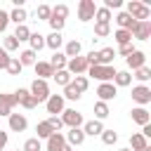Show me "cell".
<instances>
[{"mask_svg": "<svg viewBox=\"0 0 151 151\" xmlns=\"http://www.w3.org/2000/svg\"><path fill=\"white\" fill-rule=\"evenodd\" d=\"M125 12H127L134 21H149V17H151V7H146L142 0H130Z\"/></svg>", "mask_w": 151, "mask_h": 151, "instance_id": "obj_1", "label": "cell"}, {"mask_svg": "<svg viewBox=\"0 0 151 151\" xmlns=\"http://www.w3.org/2000/svg\"><path fill=\"white\" fill-rule=\"evenodd\" d=\"M87 76L99 80V83H113V76H116V68L113 66H90L87 68Z\"/></svg>", "mask_w": 151, "mask_h": 151, "instance_id": "obj_2", "label": "cell"}, {"mask_svg": "<svg viewBox=\"0 0 151 151\" xmlns=\"http://www.w3.org/2000/svg\"><path fill=\"white\" fill-rule=\"evenodd\" d=\"M28 92H31V97L35 99V104H42V101H47V97H50V85H47V80H33L31 83V87H28Z\"/></svg>", "mask_w": 151, "mask_h": 151, "instance_id": "obj_3", "label": "cell"}, {"mask_svg": "<svg viewBox=\"0 0 151 151\" xmlns=\"http://www.w3.org/2000/svg\"><path fill=\"white\" fill-rule=\"evenodd\" d=\"M59 118H61V123H64V125H68V127H83V123H85L83 113H80V111H76V109H64Z\"/></svg>", "mask_w": 151, "mask_h": 151, "instance_id": "obj_4", "label": "cell"}, {"mask_svg": "<svg viewBox=\"0 0 151 151\" xmlns=\"http://www.w3.org/2000/svg\"><path fill=\"white\" fill-rule=\"evenodd\" d=\"M94 12H97L94 0H80L78 2V19L80 21H92L94 19Z\"/></svg>", "mask_w": 151, "mask_h": 151, "instance_id": "obj_5", "label": "cell"}, {"mask_svg": "<svg viewBox=\"0 0 151 151\" xmlns=\"http://www.w3.org/2000/svg\"><path fill=\"white\" fill-rule=\"evenodd\" d=\"M87 61H85V57L80 54V57H73V59H68V64H66V71L71 73V76H85L87 73Z\"/></svg>", "mask_w": 151, "mask_h": 151, "instance_id": "obj_6", "label": "cell"}, {"mask_svg": "<svg viewBox=\"0 0 151 151\" xmlns=\"http://www.w3.org/2000/svg\"><path fill=\"white\" fill-rule=\"evenodd\" d=\"M132 101H137L139 106L151 104V87H146V85H134V87H132Z\"/></svg>", "mask_w": 151, "mask_h": 151, "instance_id": "obj_7", "label": "cell"}, {"mask_svg": "<svg viewBox=\"0 0 151 151\" xmlns=\"http://www.w3.org/2000/svg\"><path fill=\"white\" fill-rule=\"evenodd\" d=\"M12 97H14V104H21V106H24V109H28V111L38 106V104H35V99L31 97V92H28L26 87H19V90H17Z\"/></svg>", "mask_w": 151, "mask_h": 151, "instance_id": "obj_8", "label": "cell"}, {"mask_svg": "<svg viewBox=\"0 0 151 151\" xmlns=\"http://www.w3.org/2000/svg\"><path fill=\"white\" fill-rule=\"evenodd\" d=\"M116 94H118V87L113 85V83H99V87H97V97H99V101H111V99H116Z\"/></svg>", "mask_w": 151, "mask_h": 151, "instance_id": "obj_9", "label": "cell"}, {"mask_svg": "<svg viewBox=\"0 0 151 151\" xmlns=\"http://www.w3.org/2000/svg\"><path fill=\"white\" fill-rule=\"evenodd\" d=\"M64 97L61 94H50L47 97V101H45V109H47V113L50 116H57V113H61L64 111Z\"/></svg>", "mask_w": 151, "mask_h": 151, "instance_id": "obj_10", "label": "cell"}, {"mask_svg": "<svg viewBox=\"0 0 151 151\" xmlns=\"http://www.w3.org/2000/svg\"><path fill=\"white\" fill-rule=\"evenodd\" d=\"M132 38L134 40H149L151 38V21H137L134 28H132Z\"/></svg>", "mask_w": 151, "mask_h": 151, "instance_id": "obj_11", "label": "cell"}, {"mask_svg": "<svg viewBox=\"0 0 151 151\" xmlns=\"http://www.w3.org/2000/svg\"><path fill=\"white\" fill-rule=\"evenodd\" d=\"M125 64H127V68H132V71H137V68H142V66H146V54L142 52V50H134L130 57H125Z\"/></svg>", "mask_w": 151, "mask_h": 151, "instance_id": "obj_12", "label": "cell"}, {"mask_svg": "<svg viewBox=\"0 0 151 151\" xmlns=\"http://www.w3.org/2000/svg\"><path fill=\"white\" fill-rule=\"evenodd\" d=\"M64 139H66V144L73 149V146H80V144L85 142V132H83V127H71V130L64 134Z\"/></svg>", "mask_w": 151, "mask_h": 151, "instance_id": "obj_13", "label": "cell"}, {"mask_svg": "<svg viewBox=\"0 0 151 151\" xmlns=\"http://www.w3.org/2000/svg\"><path fill=\"white\" fill-rule=\"evenodd\" d=\"M130 118H132V123H137V125H146V123L151 120V113L146 111V106H134V109L130 111Z\"/></svg>", "mask_w": 151, "mask_h": 151, "instance_id": "obj_14", "label": "cell"}, {"mask_svg": "<svg viewBox=\"0 0 151 151\" xmlns=\"http://www.w3.org/2000/svg\"><path fill=\"white\" fill-rule=\"evenodd\" d=\"M28 127V120L24 113H9V130L12 132H24Z\"/></svg>", "mask_w": 151, "mask_h": 151, "instance_id": "obj_15", "label": "cell"}, {"mask_svg": "<svg viewBox=\"0 0 151 151\" xmlns=\"http://www.w3.org/2000/svg\"><path fill=\"white\" fill-rule=\"evenodd\" d=\"M83 132H85V137H97V134H101L104 132V123L101 120H85L83 123Z\"/></svg>", "mask_w": 151, "mask_h": 151, "instance_id": "obj_16", "label": "cell"}, {"mask_svg": "<svg viewBox=\"0 0 151 151\" xmlns=\"http://www.w3.org/2000/svg\"><path fill=\"white\" fill-rule=\"evenodd\" d=\"M33 68H35L38 80H47V78H52V76H54V68H52L47 61H35V64H33Z\"/></svg>", "mask_w": 151, "mask_h": 151, "instance_id": "obj_17", "label": "cell"}, {"mask_svg": "<svg viewBox=\"0 0 151 151\" xmlns=\"http://www.w3.org/2000/svg\"><path fill=\"white\" fill-rule=\"evenodd\" d=\"M64 146H66V139L61 132H52L47 137V151H61Z\"/></svg>", "mask_w": 151, "mask_h": 151, "instance_id": "obj_18", "label": "cell"}, {"mask_svg": "<svg viewBox=\"0 0 151 151\" xmlns=\"http://www.w3.org/2000/svg\"><path fill=\"white\" fill-rule=\"evenodd\" d=\"M116 24H118V28H123V31H130V33H132V28H134V24H137V21H134L127 12H118V14H116Z\"/></svg>", "mask_w": 151, "mask_h": 151, "instance_id": "obj_19", "label": "cell"}, {"mask_svg": "<svg viewBox=\"0 0 151 151\" xmlns=\"http://www.w3.org/2000/svg\"><path fill=\"white\" fill-rule=\"evenodd\" d=\"M14 106H17V104H14V97H12V94H0V118H2V116L9 118V113H12Z\"/></svg>", "mask_w": 151, "mask_h": 151, "instance_id": "obj_20", "label": "cell"}, {"mask_svg": "<svg viewBox=\"0 0 151 151\" xmlns=\"http://www.w3.org/2000/svg\"><path fill=\"white\" fill-rule=\"evenodd\" d=\"M97 57H99V66H111L113 59H116V50L113 47H104V50L97 52Z\"/></svg>", "mask_w": 151, "mask_h": 151, "instance_id": "obj_21", "label": "cell"}, {"mask_svg": "<svg viewBox=\"0 0 151 151\" xmlns=\"http://www.w3.org/2000/svg\"><path fill=\"white\" fill-rule=\"evenodd\" d=\"M61 45H64V35H61V33H50V35H45V47L59 52Z\"/></svg>", "mask_w": 151, "mask_h": 151, "instance_id": "obj_22", "label": "cell"}, {"mask_svg": "<svg viewBox=\"0 0 151 151\" xmlns=\"http://www.w3.org/2000/svg\"><path fill=\"white\" fill-rule=\"evenodd\" d=\"M80 52H83V45H80V40H68V42H66V47H64V54H66V59L80 57Z\"/></svg>", "mask_w": 151, "mask_h": 151, "instance_id": "obj_23", "label": "cell"}, {"mask_svg": "<svg viewBox=\"0 0 151 151\" xmlns=\"http://www.w3.org/2000/svg\"><path fill=\"white\" fill-rule=\"evenodd\" d=\"M47 64H50L54 71H64V68H66V64H68V59H66V54H64V52H54V54H52V59H50Z\"/></svg>", "mask_w": 151, "mask_h": 151, "instance_id": "obj_24", "label": "cell"}, {"mask_svg": "<svg viewBox=\"0 0 151 151\" xmlns=\"http://www.w3.org/2000/svg\"><path fill=\"white\" fill-rule=\"evenodd\" d=\"M9 14V21H14L17 26H21V24H26V19H28V12L24 9V7H14L12 12H7Z\"/></svg>", "mask_w": 151, "mask_h": 151, "instance_id": "obj_25", "label": "cell"}, {"mask_svg": "<svg viewBox=\"0 0 151 151\" xmlns=\"http://www.w3.org/2000/svg\"><path fill=\"white\" fill-rule=\"evenodd\" d=\"M132 83V73L130 71H116V76H113V85L116 87H127Z\"/></svg>", "mask_w": 151, "mask_h": 151, "instance_id": "obj_26", "label": "cell"}, {"mask_svg": "<svg viewBox=\"0 0 151 151\" xmlns=\"http://www.w3.org/2000/svg\"><path fill=\"white\" fill-rule=\"evenodd\" d=\"M130 146H132L130 151H142V149H146V146H149V142H146L139 132H132V134H130Z\"/></svg>", "mask_w": 151, "mask_h": 151, "instance_id": "obj_27", "label": "cell"}, {"mask_svg": "<svg viewBox=\"0 0 151 151\" xmlns=\"http://www.w3.org/2000/svg\"><path fill=\"white\" fill-rule=\"evenodd\" d=\"M28 45H31L28 50H33V52L38 54V52L45 47V35H40V33H31V38H28Z\"/></svg>", "mask_w": 151, "mask_h": 151, "instance_id": "obj_28", "label": "cell"}, {"mask_svg": "<svg viewBox=\"0 0 151 151\" xmlns=\"http://www.w3.org/2000/svg\"><path fill=\"white\" fill-rule=\"evenodd\" d=\"M113 40L118 42V47H123V45H130V42H132V33H130V31H123V28H118V31L113 33Z\"/></svg>", "mask_w": 151, "mask_h": 151, "instance_id": "obj_29", "label": "cell"}, {"mask_svg": "<svg viewBox=\"0 0 151 151\" xmlns=\"http://www.w3.org/2000/svg\"><path fill=\"white\" fill-rule=\"evenodd\" d=\"M17 59H19V64H21V66H33V64L38 61V59H35V52H33V50H24V52H21V54H19Z\"/></svg>", "mask_w": 151, "mask_h": 151, "instance_id": "obj_30", "label": "cell"}, {"mask_svg": "<svg viewBox=\"0 0 151 151\" xmlns=\"http://www.w3.org/2000/svg\"><path fill=\"white\" fill-rule=\"evenodd\" d=\"M52 78H54V83H57V85H61V87H66V85L73 80V76H71L66 68H64V71H54V76H52Z\"/></svg>", "mask_w": 151, "mask_h": 151, "instance_id": "obj_31", "label": "cell"}, {"mask_svg": "<svg viewBox=\"0 0 151 151\" xmlns=\"http://www.w3.org/2000/svg\"><path fill=\"white\" fill-rule=\"evenodd\" d=\"M94 116H97V120H104V118H109V116H111V111H109V104H106V101H97V104H94Z\"/></svg>", "mask_w": 151, "mask_h": 151, "instance_id": "obj_32", "label": "cell"}, {"mask_svg": "<svg viewBox=\"0 0 151 151\" xmlns=\"http://www.w3.org/2000/svg\"><path fill=\"white\" fill-rule=\"evenodd\" d=\"M111 21V12L106 9V7H97V12H94V24H109Z\"/></svg>", "mask_w": 151, "mask_h": 151, "instance_id": "obj_33", "label": "cell"}, {"mask_svg": "<svg viewBox=\"0 0 151 151\" xmlns=\"http://www.w3.org/2000/svg\"><path fill=\"white\" fill-rule=\"evenodd\" d=\"M12 35H14V38H17L19 42H26V40L31 38V28H28L26 24H21V26H17V31H14Z\"/></svg>", "mask_w": 151, "mask_h": 151, "instance_id": "obj_34", "label": "cell"}, {"mask_svg": "<svg viewBox=\"0 0 151 151\" xmlns=\"http://www.w3.org/2000/svg\"><path fill=\"white\" fill-rule=\"evenodd\" d=\"M61 97H64V99H71V101H78L83 94L76 90V85H73V83H68V85L64 87V94H61Z\"/></svg>", "mask_w": 151, "mask_h": 151, "instance_id": "obj_35", "label": "cell"}, {"mask_svg": "<svg viewBox=\"0 0 151 151\" xmlns=\"http://www.w3.org/2000/svg\"><path fill=\"white\" fill-rule=\"evenodd\" d=\"M99 137H101V142H104L106 146H113V144L118 142V132H116V130H106V127H104V132H101Z\"/></svg>", "mask_w": 151, "mask_h": 151, "instance_id": "obj_36", "label": "cell"}, {"mask_svg": "<svg viewBox=\"0 0 151 151\" xmlns=\"http://www.w3.org/2000/svg\"><path fill=\"white\" fill-rule=\"evenodd\" d=\"M2 50L9 54V52H14V50H19V40L14 38V35H5V40H2Z\"/></svg>", "mask_w": 151, "mask_h": 151, "instance_id": "obj_37", "label": "cell"}, {"mask_svg": "<svg viewBox=\"0 0 151 151\" xmlns=\"http://www.w3.org/2000/svg\"><path fill=\"white\" fill-rule=\"evenodd\" d=\"M132 78H137V80H139V85H144L146 80H151V68H149V66H142V68H137V71H134V76H132Z\"/></svg>", "mask_w": 151, "mask_h": 151, "instance_id": "obj_38", "label": "cell"}, {"mask_svg": "<svg viewBox=\"0 0 151 151\" xmlns=\"http://www.w3.org/2000/svg\"><path fill=\"white\" fill-rule=\"evenodd\" d=\"M35 132H38V139H47V137L52 134V127L47 125V120H40V123L35 125Z\"/></svg>", "mask_w": 151, "mask_h": 151, "instance_id": "obj_39", "label": "cell"}, {"mask_svg": "<svg viewBox=\"0 0 151 151\" xmlns=\"http://www.w3.org/2000/svg\"><path fill=\"white\" fill-rule=\"evenodd\" d=\"M66 17H68V7H66V5H54V7H52V19L66 21Z\"/></svg>", "mask_w": 151, "mask_h": 151, "instance_id": "obj_40", "label": "cell"}, {"mask_svg": "<svg viewBox=\"0 0 151 151\" xmlns=\"http://www.w3.org/2000/svg\"><path fill=\"white\" fill-rule=\"evenodd\" d=\"M71 83L76 85V90H78L80 94H83V92H85V90L90 87V80H87V76H76V78H73Z\"/></svg>", "mask_w": 151, "mask_h": 151, "instance_id": "obj_41", "label": "cell"}, {"mask_svg": "<svg viewBox=\"0 0 151 151\" xmlns=\"http://www.w3.org/2000/svg\"><path fill=\"white\" fill-rule=\"evenodd\" d=\"M21 151H42V144H40L38 137H31V139L24 142V149H21Z\"/></svg>", "mask_w": 151, "mask_h": 151, "instance_id": "obj_42", "label": "cell"}, {"mask_svg": "<svg viewBox=\"0 0 151 151\" xmlns=\"http://www.w3.org/2000/svg\"><path fill=\"white\" fill-rule=\"evenodd\" d=\"M35 17H38V19H42V21H50V17H52V7H50V5H38Z\"/></svg>", "mask_w": 151, "mask_h": 151, "instance_id": "obj_43", "label": "cell"}, {"mask_svg": "<svg viewBox=\"0 0 151 151\" xmlns=\"http://www.w3.org/2000/svg\"><path fill=\"white\" fill-rule=\"evenodd\" d=\"M21 68H24V66H21V64H19V59H17V57H12V59H9V64H7V68H5V71H7V73H9V76H19V73H21Z\"/></svg>", "mask_w": 151, "mask_h": 151, "instance_id": "obj_44", "label": "cell"}, {"mask_svg": "<svg viewBox=\"0 0 151 151\" xmlns=\"http://www.w3.org/2000/svg\"><path fill=\"white\" fill-rule=\"evenodd\" d=\"M94 35H97V38L111 35V26H109V24H94Z\"/></svg>", "mask_w": 151, "mask_h": 151, "instance_id": "obj_45", "label": "cell"}, {"mask_svg": "<svg viewBox=\"0 0 151 151\" xmlns=\"http://www.w3.org/2000/svg\"><path fill=\"white\" fill-rule=\"evenodd\" d=\"M47 125L52 127V132H59V130L64 127V123H61V118H59V116H50V118H47Z\"/></svg>", "mask_w": 151, "mask_h": 151, "instance_id": "obj_46", "label": "cell"}, {"mask_svg": "<svg viewBox=\"0 0 151 151\" xmlns=\"http://www.w3.org/2000/svg\"><path fill=\"white\" fill-rule=\"evenodd\" d=\"M101 7H106L109 12H111V9H120V7H123V0H104Z\"/></svg>", "mask_w": 151, "mask_h": 151, "instance_id": "obj_47", "label": "cell"}, {"mask_svg": "<svg viewBox=\"0 0 151 151\" xmlns=\"http://www.w3.org/2000/svg\"><path fill=\"white\" fill-rule=\"evenodd\" d=\"M7 26H9V14L0 9V33H5V31H7Z\"/></svg>", "mask_w": 151, "mask_h": 151, "instance_id": "obj_48", "label": "cell"}, {"mask_svg": "<svg viewBox=\"0 0 151 151\" xmlns=\"http://www.w3.org/2000/svg\"><path fill=\"white\" fill-rule=\"evenodd\" d=\"M132 52H134V47H132V42H130V45H123V47H118L116 57H118V54H120V57H130Z\"/></svg>", "mask_w": 151, "mask_h": 151, "instance_id": "obj_49", "label": "cell"}, {"mask_svg": "<svg viewBox=\"0 0 151 151\" xmlns=\"http://www.w3.org/2000/svg\"><path fill=\"white\" fill-rule=\"evenodd\" d=\"M9 59H12V57H9V54H7V52H5L2 47H0V68H7V64H9Z\"/></svg>", "mask_w": 151, "mask_h": 151, "instance_id": "obj_50", "label": "cell"}, {"mask_svg": "<svg viewBox=\"0 0 151 151\" xmlns=\"http://www.w3.org/2000/svg\"><path fill=\"white\" fill-rule=\"evenodd\" d=\"M7 139H9V134H7L5 130H0V151H2L5 146H7Z\"/></svg>", "mask_w": 151, "mask_h": 151, "instance_id": "obj_51", "label": "cell"}, {"mask_svg": "<svg viewBox=\"0 0 151 151\" xmlns=\"http://www.w3.org/2000/svg\"><path fill=\"white\" fill-rule=\"evenodd\" d=\"M61 151H73V149H71V146H68V144H66V146H64V149H61Z\"/></svg>", "mask_w": 151, "mask_h": 151, "instance_id": "obj_52", "label": "cell"}, {"mask_svg": "<svg viewBox=\"0 0 151 151\" xmlns=\"http://www.w3.org/2000/svg\"><path fill=\"white\" fill-rule=\"evenodd\" d=\"M120 151H130V149H120Z\"/></svg>", "mask_w": 151, "mask_h": 151, "instance_id": "obj_53", "label": "cell"}, {"mask_svg": "<svg viewBox=\"0 0 151 151\" xmlns=\"http://www.w3.org/2000/svg\"><path fill=\"white\" fill-rule=\"evenodd\" d=\"M17 151H19V149H17Z\"/></svg>", "mask_w": 151, "mask_h": 151, "instance_id": "obj_54", "label": "cell"}]
</instances>
